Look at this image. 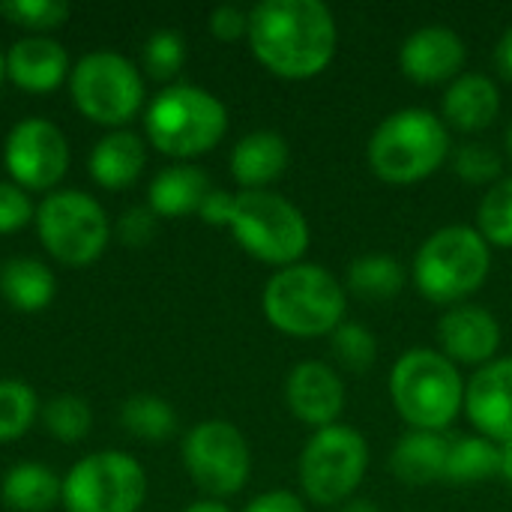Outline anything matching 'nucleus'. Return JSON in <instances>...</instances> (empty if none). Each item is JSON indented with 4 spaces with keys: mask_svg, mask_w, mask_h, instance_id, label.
<instances>
[{
    "mask_svg": "<svg viewBox=\"0 0 512 512\" xmlns=\"http://www.w3.org/2000/svg\"><path fill=\"white\" fill-rule=\"evenodd\" d=\"M339 30L321 0H261L249 9L252 54L279 78L321 75L336 54Z\"/></svg>",
    "mask_w": 512,
    "mask_h": 512,
    "instance_id": "nucleus-1",
    "label": "nucleus"
},
{
    "mask_svg": "<svg viewBox=\"0 0 512 512\" xmlns=\"http://www.w3.org/2000/svg\"><path fill=\"white\" fill-rule=\"evenodd\" d=\"M345 288L318 264H291L276 270L261 294L264 318L285 336H330L345 321Z\"/></svg>",
    "mask_w": 512,
    "mask_h": 512,
    "instance_id": "nucleus-2",
    "label": "nucleus"
},
{
    "mask_svg": "<svg viewBox=\"0 0 512 512\" xmlns=\"http://www.w3.org/2000/svg\"><path fill=\"white\" fill-rule=\"evenodd\" d=\"M366 156L384 183H420L450 156V129L429 108H402L375 126Z\"/></svg>",
    "mask_w": 512,
    "mask_h": 512,
    "instance_id": "nucleus-3",
    "label": "nucleus"
},
{
    "mask_svg": "<svg viewBox=\"0 0 512 512\" xmlns=\"http://www.w3.org/2000/svg\"><path fill=\"white\" fill-rule=\"evenodd\" d=\"M390 399L411 429L444 432L465 408V381L441 351L411 348L390 372Z\"/></svg>",
    "mask_w": 512,
    "mask_h": 512,
    "instance_id": "nucleus-4",
    "label": "nucleus"
},
{
    "mask_svg": "<svg viewBox=\"0 0 512 512\" xmlns=\"http://www.w3.org/2000/svg\"><path fill=\"white\" fill-rule=\"evenodd\" d=\"M492 270V246L471 225H444L414 255L417 291L444 306L465 303L483 288Z\"/></svg>",
    "mask_w": 512,
    "mask_h": 512,
    "instance_id": "nucleus-5",
    "label": "nucleus"
},
{
    "mask_svg": "<svg viewBox=\"0 0 512 512\" xmlns=\"http://www.w3.org/2000/svg\"><path fill=\"white\" fill-rule=\"evenodd\" d=\"M228 129V111L219 96L198 84H171L159 90L144 111L150 144L174 159H192L213 150Z\"/></svg>",
    "mask_w": 512,
    "mask_h": 512,
    "instance_id": "nucleus-6",
    "label": "nucleus"
},
{
    "mask_svg": "<svg viewBox=\"0 0 512 512\" xmlns=\"http://www.w3.org/2000/svg\"><path fill=\"white\" fill-rule=\"evenodd\" d=\"M228 228L252 258L279 270L300 264L309 249V222L303 210L270 189L240 192Z\"/></svg>",
    "mask_w": 512,
    "mask_h": 512,
    "instance_id": "nucleus-7",
    "label": "nucleus"
},
{
    "mask_svg": "<svg viewBox=\"0 0 512 512\" xmlns=\"http://www.w3.org/2000/svg\"><path fill=\"white\" fill-rule=\"evenodd\" d=\"M36 231L51 258L69 267L93 264L111 237V222L102 204L81 189H57L36 207Z\"/></svg>",
    "mask_w": 512,
    "mask_h": 512,
    "instance_id": "nucleus-8",
    "label": "nucleus"
},
{
    "mask_svg": "<svg viewBox=\"0 0 512 512\" xmlns=\"http://www.w3.org/2000/svg\"><path fill=\"white\" fill-rule=\"evenodd\" d=\"M369 468L366 438L345 423L315 429L300 453V486L312 504L336 507L351 501Z\"/></svg>",
    "mask_w": 512,
    "mask_h": 512,
    "instance_id": "nucleus-9",
    "label": "nucleus"
},
{
    "mask_svg": "<svg viewBox=\"0 0 512 512\" xmlns=\"http://www.w3.org/2000/svg\"><path fill=\"white\" fill-rule=\"evenodd\" d=\"M69 90L84 117L102 126L129 123L144 105L138 66L117 51H90L69 72Z\"/></svg>",
    "mask_w": 512,
    "mask_h": 512,
    "instance_id": "nucleus-10",
    "label": "nucleus"
},
{
    "mask_svg": "<svg viewBox=\"0 0 512 512\" xmlns=\"http://www.w3.org/2000/svg\"><path fill=\"white\" fill-rule=\"evenodd\" d=\"M147 495L141 462L120 450L84 456L63 477L66 512H138Z\"/></svg>",
    "mask_w": 512,
    "mask_h": 512,
    "instance_id": "nucleus-11",
    "label": "nucleus"
},
{
    "mask_svg": "<svg viewBox=\"0 0 512 512\" xmlns=\"http://www.w3.org/2000/svg\"><path fill=\"white\" fill-rule=\"evenodd\" d=\"M183 465L195 486L213 501L237 495L252 471L243 432L228 420H204L183 438Z\"/></svg>",
    "mask_w": 512,
    "mask_h": 512,
    "instance_id": "nucleus-12",
    "label": "nucleus"
},
{
    "mask_svg": "<svg viewBox=\"0 0 512 512\" xmlns=\"http://www.w3.org/2000/svg\"><path fill=\"white\" fill-rule=\"evenodd\" d=\"M3 165L21 189H51L69 168V141L45 117L18 120L3 141Z\"/></svg>",
    "mask_w": 512,
    "mask_h": 512,
    "instance_id": "nucleus-13",
    "label": "nucleus"
},
{
    "mask_svg": "<svg viewBox=\"0 0 512 512\" xmlns=\"http://www.w3.org/2000/svg\"><path fill=\"white\" fill-rule=\"evenodd\" d=\"M465 414L483 438L512 444V357L480 366L465 384Z\"/></svg>",
    "mask_w": 512,
    "mask_h": 512,
    "instance_id": "nucleus-14",
    "label": "nucleus"
},
{
    "mask_svg": "<svg viewBox=\"0 0 512 512\" xmlns=\"http://www.w3.org/2000/svg\"><path fill=\"white\" fill-rule=\"evenodd\" d=\"M438 345L447 360L456 366H486L501 348L498 318L477 303L450 306L438 321Z\"/></svg>",
    "mask_w": 512,
    "mask_h": 512,
    "instance_id": "nucleus-15",
    "label": "nucleus"
},
{
    "mask_svg": "<svg viewBox=\"0 0 512 512\" xmlns=\"http://www.w3.org/2000/svg\"><path fill=\"white\" fill-rule=\"evenodd\" d=\"M468 60L465 39L447 24L417 27L399 48V66L405 78L417 84H441L462 75Z\"/></svg>",
    "mask_w": 512,
    "mask_h": 512,
    "instance_id": "nucleus-16",
    "label": "nucleus"
},
{
    "mask_svg": "<svg viewBox=\"0 0 512 512\" xmlns=\"http://www.w3.org/2000/svg\"><path fill=\"white\" fill-rule=\"evenodd\" d=\"M285 402L288 411L315 429H327L339 420L348 393L339 372L321 360H303L288 372L285 381Z\"/></svg>",
    "mask_w": 512,
    "mask_h": 512,
    "instance_id": "nucleus-17",
    "label": "nucleus"
},
{
    "mask_svg": "<svg viewBox=\"0 0 512 512\" xmlns=\"http://www.w3.org/2000/svg\"><path fill=\"white\" fill-rule=\"evenodd\" d=\"M6 75L21 90L48 93L69 75V54L57 39L33 33V36H24L9 45Z\"/></svg>",
    "mask_w": 512,
    "mask_h": 512,
    "instance_id": "nucleus-18",
    "label": "nucleus"
},
{
    "mask_svg": "<svg viewBox=\"0 0 512 512\" xmlns=\"http://www.w3.org/2000/svg\"><path fill=\"white\" fill-rule=\"evenodd\" d=\"M501 114V90L483 72H462L444 93V120L459 132H483Z\"/></svg>",
    "mask_w": 512,
    "mask_h": 512,
    "instance_id": "nucleus-19",
    "label": "nucleus"
},
{
    "mask_svg": "<svg viewBox=\"0 0 512 512\" xmlns=\"http://www.w3.org/2000/svg\"><path fill=\"white\" fill-rule=\"evenodd\" d=\"M291 162L288 141L273 129L243 135L231 150V174L246 189H267L276 183Z\"/></svg>",
    "mask_w": 512,
    "mask_h": 512,
    "instance_id": "nucleus-20",
    "label": "nucleus"
},
{
    "mask_svg": "<svg viewBox=\"0 0 512 512\" xmlns=\"http://www.w3.org/2000/svg\"><path fill=\"white\" fill-rule=\"evenodd\" d=\"M450 441L441 432H417L399 438L390 453V471L405 486H432L447 474Z\"/></svg>",
    "mask_w": 512,
    "mask_h": 512,
    "instance_id": "nucleus-21",
    "label": "nucleus"
},
{
    "mask_svg": "<svg viewBox=\"0 0 512 512\" xmlns=\"http://www.w3.org/2000/svg\"><path fill=\"white\" fill-rule=\"evenodd\" d=\"M144 162H147V150H144L141 135L129 129H114L105 138H99V144L90 150L87 171L99 186L123 189L141 177Z\"/></svg>",
    "mask_w": 512,
    "mask_h": 512,
    "instance_id": "nucleus-22",
    "label": "nucleus"
},
{
    "mask_svg": "<svg viewBox=\"0 0 512 512\" xmlns=\"http://www.w3.org/2000/svg\"><path fill=\"white\" fill-rule=\"evenodd\" d=\"M210 177L198 168V165H171L162 168L150 189H147V207L156 216H186V213H198L204 195L210 192Z\"/></svg>",
    "mask_w": 512,
    "mask_h": 512,
    "instance_id": "nucleus-23",
    "label": "nucleus"
},
{
    "mask_svg": "<svg viewBox=\"0 0 512 512\" xmlns=\"http://www.w3.org/2000/svg\"><path fill=\"white\" fill-rule=\"evenodd\" d=\"M0 495L9 510L45 512L63 498V480L39 462H18L6 471Z\"/></svg>",
    "mask_w": 512,
    "mask_h": 512,
    "instance_id": "nucleus-24",
    "label": "nucleus"
},
{
    "mask_svg": "<svg viewBox=\"0 0 512 512\" xmlns=\"http://www.w3.org/2000/svg\"><path fill=\"white\" fill-rule=\"evenodd\" d=\"M54 273L39 258H9L0 267V294L18 312H39L54 300Z\"/></svg>",
    "mask_w": 512,
    "mask_h": 512,
    "instance_id": "nucleus-25",
    "label": "nucleus"
},
{
    "mask_svg": "<svg viewBox=\"0 0 512 512\" xmlns=\"http://www.w3.org/2000/svg\"><path fill=\"white\" fill-rule=\"evenodd\" d=\"M405 267L396 255L366 252L348 264V288L363 300H393L405 288Z\"/></svg>",
    "mask_w": 512,
    "mask_h": 512,
    "instance_id": "nucleus-26",
    "label": "nucleus"
},
{
    "mask_svg": "<svg viewBox=\"0 0 512 512\" xmlns=\"http://www.w3.org/2000/svg\"><path fill=\"white\" fill-rule=\"evenodd\" d=\"M495 474H501V444H495L483 435H468V438L450 441L444 480H450L456 486H474Z\"/></svg>",
    "mask_w": 512,
    "mask_h": 512,
    "instance_id": "nucleus-27",
    "label": "nucleus"
},
{
    "mask_svg": "<svg viewBox=\"0 0 512 512\" xmlns=\"http://www.w3.org/2000/svg\"><path fill=\"white\" fill-rule=\"evenodd\" d=\"M120 423L129 435L141 441H165L177 432V414L171 402L150 393L129 396L120 408Z\"/></svg>",
    "mask_w": 512,
    "mask_h": 512,
    "instance_id": "nucleus-28",
    "label": "nucleus"
},
{
    "mask_svg": "<svg viewBox=\"0 0 512 512\" xmlns=\"http://www.w3.org/2000/svg\"><path fill=\"white\" fill-rule=\"evenodd\" d=\"M477 231L489 246L512 249V177H501L480 198Z\"/></svg>",
    "mask_w": 512,
    "mask_h": 512,
    "instance_id": "nucleus-29",
    "label": "nucleus"
},
{
    "mask_svg": "<svg viewBox=\"0 0 512 512\" xmlns=\"http://www.w3.org/2000/svg\"><path fill=\"white\" fill-rule=\"evenodd\" d=\"M39 414V402L30 384L18 378L0 381V441L21 438Z\"/></svg>",
    "mask_w": 512,
    "mask_h": 512,
    "instance_id": "nucleus-30",
    "label": "nucleus"
},
{
    "mask_svg": "<svg viewBox=\"0 0 512 512\" xmlns=\"http://www.w3.org/2000/svg\"><path fill=\"white\" fill-rule=\"evenodd\" d=\"M42 423H45V429H48L57 441L75 444V441L87 438L90 423H93V411H90V405H87L81 396L63 393V396H54V399L42 408Z\"/></svg>",
    "mask_w": 512,
    "mask_h": 512,
    "instance_id": "nucleus-31",
    "label": "nucleus"
},
{
    "mask_svg": "<svg viewBox=\"0 0 512 512\" xmlns=\"http://www.w3.org/2000/svg\"><path fill=\"white\" fill-rule=\"evenodd\" d=\"M330 348H333V357L345 369H351V372H366L378 360V339H375V333L369 327L357 324V321H342L330 333Z\"/></svg>",
    "mask_w": 512,
    "mask_h": 512,
    "instance_id": "nucleus-32",
    "label": "nucleus"
},
{
    "mask_svg": "<svg viewBox=\"0 0 512 512\" xmlns=\"http://www.w3.org/2000/svg\"><path fill=\"white\" fill-rule=\"evenodd\" d=\"M453 171L465 183L486 186V183H498L501 180L504 159L486 141H465V144H459L453 150Z\"/></svg>",
    "mask_w": 512,
    "mask_h": 512,
    "instance_id": "nucleus-33",
    "label": "nucleus"
},
{
    "mask_svg": "<svg viewBox=\"0 0 512 512\" xmlns=\"http://www.w3.org/2000/svg\"><path fill=\"white\" fill-rule=\"evenodd\" d=\"M186 63V42L177 30H156L147 42H144V69L153 78H174Z\"/></svg>",
    "mask_w": 512,
    "mask_h": 512,
    "instance_id": "nucleus-34",
    "label": "nucleus"
},
{
    "mask_svg": "<svg viewBox=\"0 0 512 512\" xmlns=\"http://www.w3.org/2000/svg\"><path fill=\"white\" fill-rule=\"evenodd\" d=\"M0 15L27 30H54L69 18V3L63 0H6Z\"/></svg>",
    "mask_w": 512,
    "mask_h": 512,
    "instance_id": "nucleus-35",
    "label": "nucleus"
},
{
    "mask_svg": "<svg viewBox=\"0 0 512 512\" xmlns=\"http://www.w3.org/2000/svg\"><path fill=\"white\" fill-rule=\"evenodd\" d=\"M33 216H36V210H33L27 192L15 183L0 180V234H12V231L24 228Z\"/></svg>",
    "mask_w": 512,
    "mask_h": 512,
    "instance_id": "nucleus-36",
    "label": "nucleus"
},
{
    "mask_svg": "<svg viewBox=\"0 0 512 512\" xmlns=\"http://www.w3.org/2000/svg\"><path fill=\"white\" fill-rule=\"evenodd\" d=\"M156 234V213L150 207H129L117 219V237L126 246H144Z\"/></svg>",
    "mask_w": 512,
    "mask_h": 512,
    "instance_id": "nucleus-37",
    "label": "nucleus"
},
{
    "mask_svg": "<svg viewBox=\"0 0 512 512\" xmlns=\"http://www.w3.org/2000/svg\"><path fill=\"white\" fill-rule=\"evenodd\" d=\"M210 33L222 42L249 36V12L234 3H222L210 12Z\"/></svg>",
    "mask_w": 512,
    "mask_h": 512,
    "instance_id": "nucleus-38",
    "label": "nucleus"
},
{
    "mask_svg": "<svg viewBox=\"0 0 512 512\" xmlns=\"http://www.w3.org/2000/svg\"><path fill=\"white\" fill-rule=\"evenodd\" d=\"M234 201L237 195L225 192V189H210L198 207V216L207 225H231V213H234Z\"/></svg>",
    "mask_w": 512,
    "mask_h": 512,
    "instance_id": "nucleus-39",
    "label": "nucleus"
},
{
    "mask_svg": "<svg viewBox=\"0 0 512 512\" xmlns=\"http://www.w3.org/2000/svg\"><path fill=\"white\" fill-rule=\"evenodd\" d=\"M243 512H306V507H303V501L294 492L276 489V492L258 495Z\"/></svg>",
    "mask_w": 512,
    "mask_h": 512,
    "instance_id": "nucleus-40",
    "label": "nucleus"
},
{
    "mask_svg": "<svg viewBox=\"0 0 512 512\" xmlns=\"http://www.w3.org/2000/svg\"><path fill=\"white\" fill-rule=\"evenodd\" d=\"M495 60H498V69L512 78V27L504 30V36H501V42H498V48H495Z\"/></svg>",
    "mask_w": 512,
    "mask_h": 512,
    "instance_id": "nucleus-41",
    "label": "nucleus"
},
{
    "mask_svg": "<svg viewBox=\"0 0 512 512\" xmlns=\"http://www.w3.org/2000/svg\"><path fill=\"white\" fill-rule=\"evenodd\" d=\"M339 512H381L378 510V504L375 501H369V498H351V501H345V507Z\"/></svg>",
    "mask_w": 512,
    "mask_h": 512,
    "instance_id": "nucleus-42",
    "label": "nucleus"
},
{
    "mask_svg": "<svg viewBox=\"0 0 512 512\" xmlns=\"http://www.w3.org/2000/svg\"><path fill=\"white\" fill-rule=\"evenodd\" d=\"M183 512H231L222 501H213V498H207V501H198V504H192V507H186Z\"/></svg>",
    "mask_w": 512,
    "mask_h": 512,
    "instance_id": "nucleus-43",
    "label": "nucleus"
},
{
    "mask_svg": "<svg viewBox=\"0 0 512 512\" xmlns=\"http://www.w3.org/2000/svg\"><path fill=\"white\" fill-rule=\"evenodd\" d=\"M501 477L512 486V444L501 447Z\"/></svg>",
    "mask_w": 512,
    "mask_h": 512,
    "instance_id": "nucleus-44",
    "label": "nucleus"
},
{
    "mask_svg": "<svg viewBox=\"0 0 512 512\" xmlns=\"http://www.w3.org/2000/svg\"><path fill=\"white\" fill-rule=\"evenodd\" d=\"M504 147H507V156L512 159V123L507 126V132H504Z\"/></svg>",
    "mask_w": 512,
    "mask_h": 512,
    "instance_id": "nucleus-45",
    "label": "nucleus"
},
{
    "mask_svg": "<svg viewBox=\"0 0 512 512\" xmlns=\"http://www.w3.org/2000/svg\"><path fill=\"white\" fill-rule=\"evenodd\" d=\"M3 75H6V54L0 51V81H3Z\"/></svg>",
    "mask_w": 512,
    "mask_h": 512,
    "instance_id": "nucleus-46",
    "label": "nucleus"
}]
</instances>
